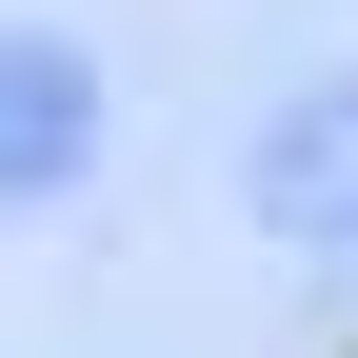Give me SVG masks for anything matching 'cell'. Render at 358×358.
<instances>
[{
    "label": "cell",
    "instance_id": "1",
    "mask_svg": "<svg viewBox=\"0 0 358 358\" xmlns=\"http://www.w3.org/2000/svg\"><path fill=\"white\" fill-rule=\"evenodd\" d=\"M60 159H80V60L60 40H0V199L60 179Z\"/></svg>",
    "mask_w": 358,
    "mask_h": 358
}]
</instances>
